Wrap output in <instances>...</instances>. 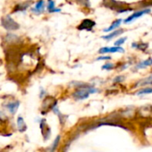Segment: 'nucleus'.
<instances>
[{
  "label": "nucleus",
  "mask_w": 152,
  "mask_h": 152,
  "mask_svg": "<svg viewBox=\"0 0 152 152\" xmlns=\"http://www.w3.org/2000/svg\"><path fill=\"white\" fill-rule=\"evenodd\" d=\"M98 90L96 88L81 83V86H78V89H77L73 93L72 96L77 101H82V100L87 99L90 94H96Z\"/></svg>",
  "instance_id": "f257e3e1"
},
{
  "label": "nucleus",
  "mask_w": 152,
  "mask_h": 152,
  "mask_svg": "<svg viewBox=\"0 0 152 152\" xmlns=\"http://www.w3.org/2000/svg\"><path fill=\"white\" fill-rule=\"evenodd\" d=\"M1 23H2V26L8 31H13V30H17L20 28V25L9 15L3 17L1 19Z\"/></svg>",
  "instance_id": "f03ea898"
},
{
  "label": "nucleus",
  "mask_w": 152,
  "mask_h": 152,
  "mask_svg": "<svg viewBox=\"0 0 152 152\" xmlns=\"http://www.w3.org/2000/svg\"><path fill=\"white\" fill-rule=\"evenodd\" d=\"M151 12V10L150 8H146V9H142V10H140V11H137V12H134L131 16L127 17V18L124 20V22H125L126 24H127V23H129V22H131V21H133V20H136V19L142 17V16L144 15V14L150 13Z\"/></svg>",
  "instance_id": "7ed1b4c3"
},
{
  "label": "nucleus",
  "mask_w": 152,
  "mask_h": 152,
  "mask_svg": "<svg viewBox=\"0 0 152 152\" xmlns=\"http://www.w3.org/2000/svg\"><path fill=\"white\" fill-rule=\"evenodd\" d=\"M125 53V49L121 46H113V47H102L99 50V53Z\"/></svg>",
  "instance_id": "20e7f679"
},
{
  "label": "nucleus",
  "mask_w": 152,
  "mask_h": 152,
  "mask_svg": "<svg viewBox=\"0 0 152 152\" xmlns=\"http://www.w3.org/2000/svg\"><path fill=\"white\" fill-rule=\"evenodd\" d=\"M95 26V22L92 20L89 19H86L84 20L81 24L77 27V28L79 30H87V31H91L92 28Z\"/></svg>",
  "instance_id": "39448f33"
},
{
  "label": "nucleus",
  "mask_w": 152,
  "mask_h": 152,
  "mask_svg": "<svg viewBox=\"0 0 152 152\" xmlns=\"http://www.w3.org/2000/svg\"><path fill=\"white\" fill-rule=\"evenodd\" d=\"M20 106V102L19 101H15V102H7L5 104V108L7 109V110L12 114L14 115L17 112V110Z\"/></svg>",
  "instance_id": "423d86ee"
},
{
  "label": "nucleus",
  "mask_w": 152,
  "mask_h": 152,
  "mask_svg": "<svg viewBox=\"0 0 152 152\" xmlns=\"http://www.w3.org/2000/svg\"><path fill=\"white\" fill-rule=\"evenodd\" d=\"M45 5V1H44V0H38V1L36 3L35 7L32 8L31 11H32L34 13H36V14H39V13H41V12H44Z\"/></svg>",
  "instance_id": "0eeeda50"
},
{
  "label": "nucleus",
  "mask_w": 152,
  "mask_h": 152,
  "mask_svg": "<svg viewBox=\"0 0 152 152\" xmlns=\"http://www.w3.org/2000/svg\"><path fill=\"white\" fill-rule=\"evenodd\" d=\"M17 127H18L19 131L21 132V133H23V132H25L27 130V125H26V123H25L22 117H18V118H17Z\"/></svg>",
  "instance_id": "6e6552de"
},
{
  "label": "nucleus",
  "mask_w": 152,
  "mask_h": 152,
  "mask_svg": "<svg viewBox=\"0 0 152 152\" xmlns=\"http://www.w3.org/2000/svg\"><path fill=\"white\" fill-rule=\"evenodd\" d=\"M122 23V19H118V20H115L108 28H105V29H103V32H110V31H113V30H115L117 28H118L119 26H120V24Z\"/></svg>",
  "instance_id": "1a4fd4ad"
},
{
  "label": "nucleus",
  "mask_w": 152,
  "mask_h": 152,
  "mask_svg": "<svg viewBox=\"0 0 152 152\" xmlns=\"http://www.w3.org/2000/svg\"><path fill=\"white\" fill-rule=\"evenodd\" d=\"M122 33H124V30H123V29L113 30L110 34H109V35H107V36H103V37H102V38H103L104 40H110V39L114 38L115 37L119 36V35H120V34H122Z\"/></svg>",
  "instance_id": "9d476101"
},
{
  "label": "nucleus",
  "mask_w": 152,
  "mask_h": 152,
  "mask_svg": "<svg viewBox=\"0 0 152 152\" xmlns=\"http://www.w3.org/2000/svg\"><path fill=\"white\" fill-rule=\"evenodd\" d=\"M47 10H48L49 12H61L60 8H56L55 7V3H54L53 0H48Z\"/></svg>",
  "instance_id": "9b49d317"
},
{
  "label": "nucleus",
  "mask_w": 152,
  "mask_h": 152,
  "mask_svg": "<svg viewBox=\"0 0 152 152\" xmlns=\"http://www.w3.org/2000/svg\"><path fill=\"white\" fill-rule=\"evenodd\" d=\"M29 5H30V3H21V4H19L13 9V12H24V11L27 10V8Z\"/></svg>",
  "instance_id": "f8f14e48"
},
{
  "label": "nucleus",
  "mask_w": 152,
  "mask_h": 152,
  "mask_svg": "<svg viewBox=\"0 0 152 152\" xmlns=\"http://www.w3.org/2000/svg\"><path fill=\"white\" fill-rule=\"evenodd\" d=\"M152 65V58H150L148 60H145L142 62H140L139 64L136 65L135 69H144L148 66H151Z\"/></svg>",
  "instance_id": "ddd939ff"
},
{
  "label": "nucleus",
  "mask_w": 152,
  "mask_h": 152,
  "mask_svg": "<svg viewBox=\"0 0 152 152\" xmlns=\"http://www.w3.org/2000/svg\"><path fill=\"white\" fill-rule=\"evenodd\" d=\"M146 85H152V76L151 77H146V78H144V79H142V80H141L136 86H146Z\"/></svg>",
  "instance_id": "4468645a"
},
{
  "label": "nucleus",
  "mask_w": 152,
  "mask_h": 152,
  "mask_svg": "<svg viewBox=\"0 0 152 152\" xmlns=\"http://www.w3.org/2000/svg\"><path fill=\"white\" fill-rule=\"evenodd\" d=\"M152 94V87H146L143 89H141L136 93V95H144V94Z\"/></svg>",
  "instance_id": "2eb2a0df"
},
{
  "label": "nucleus",
  "mask_w": 152,
  "mask_h": 152,
  "mask_svg": "<svg viewBox=\"0 0 152 152\" xmlns=\"http://www.w3.org/2000/svg\"><path fill=\"white\" fill-rule=\"evenodd\" d=\"M60 140H61V136H60V135H58V136L56 137V139L54 140V142H53L52 147L50 148V151H55V149L57 148V146H58V144H59Z\"/></svg>",
  "instance_id": "dca6fc26"
},
{
  "label": "nucleus",
  "mask_w": 152,
  "mask_h": 152,
  "mask_svg": "<svg viewBox=\"0 0 152 152\" xmlns=\"http://www.w3.org/2000/svg\"><path fill=\"white\" fill-rule=\"evenodd\" d=\"M78 4L86 6V7H90L91 4H90V1L89 0H77Z\"/></svg>",
  "instance_id": "f3484780"
},
{
  "label": "nucleus",
  "mask_w": 152,
  "mask_h": 152,
  "mask_svg": "<svg viewBox=\"0 0 152 152\" xmlns=\"http://www.w3.org/2000/svg\"><path fill=\"white\" fill-rule=\"evenodd\" d=\"M114 68V64H112V63H110V62H108V63H106V64H104L103 66H102V69H107V70H110V69H112Z\"/></svg>",
  "instance_id": "a211bd4d"
},
{
  "label": "nucleus",
  "mask_w": 152,
  "mask_h": 152,
  "mask_svg": "<svg viewBox=\"0 0 152 152\" xmlns=\"http://www.w3.org/2000/svg\"><path fill=\"white\" fill-rule=\"evenodd\" d=\"M126 41V37L119 38L118 40H117V41L115 42V45H117V46H120V45H123Z\"/></svg>",
  "instance_id": "6ab92c4d"
},
{
  "label": "nucleus",
  "mask_w": 152,
  "mask_h": 152,
  "mask_svg": "<svg viewBox=\"0 0 152 152\" xmlns=\"http://www.w3.org/2000/svg\"><path fill=\"white\" fill-rule=\"evenodd\" d=\"M125 80V77L124 76H118L117 77H115L113 79V82L114 83H121Z\"/></svg>",
  "instance_id": "aec40b11"
},
{
  "label": "nucleus",
  "mask_w": 152,
  "mask_h": 152,
  "mask_svg": "<svg viewBox=\"0 0 152 152\" xmlns=\"http://www.w3.org/2000/svg\"><path fill=\"white\" fill-rule=\"evenodd\" d=\"M110 56H100L96 59V61H106V60H110Z\"/></svg>",
  "instance_id": "412c9836"
},
{
  "label": "nucleus",
  "mask_w": 152,
  "mask_h": 152,
  "mask_svg": "<svg viewBox=\"0 0 152 152\" xmlns=\"http://www.w3.org/2000/svg\"><path fill=\"white\" fill-rule=\"evenodd\" d=\"M45 90H44L43 88H41V89H40V98H43V96H45Z\"/></svg>",
  "instance_id": "4be33fe9"
}]
</instances>
